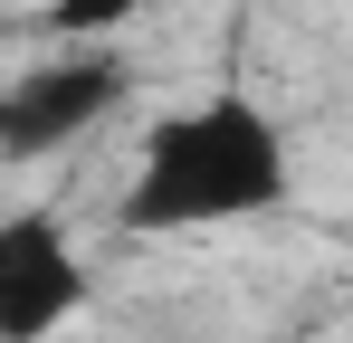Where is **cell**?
Returning a JSON list of instances; mask_svg holds the SVG:
<instances>
[{
    "instance_id": "1",
    "label": "cell",
    "mask_w": 353,
    "mask_h": 343,
    "mask_svg": "<svg viewBox=\"0 0 353 343\" xmlns=\"http://www.w3.org/2000/svg\"><path fill=\"white\" fill-rule=\"evenodd\" d=\"M296 200V153H287V124L239 96V86H210L172 105L143 153H134V181H124L115 220L134 238H191V229H239V220H268Z\"/></svg>"
},
{
    "instance_id": "2",
    "label": "cell",
    "mask_w": 353,
    "mask_h": 343,
    "mask_svg": "<svg viewBox=\"0 0 353 343\" xmlns=\"http://www.w3.org/2000/svg\"><path fill=\"white\" fill-rule=\"evenodd\" d=\"M124 86H134V67H124L105 39H58L48 67H29V76L0 96V143H10V163H48V153H67L77 134H96V124L124 105Z\"/></svg>"
},
{
    "instance_id": "3",
    "label": "cell",
    "mask_w": 353,
    "mask_h": 343,
    "mask_svg": "<svg viewBox=\"0 0 353 343\" xmlns=\"http://www.w3.org/2000/svg\"><path fill=\"white\" fill-rule=\"evenodd\" d=\"M77 305H86V258L67 248V229L48 210H10L0 220V334L48 343Z\"/></svg>"
},
{
    "instance_id": "4",
    "label": "cell",
    "mask_w": 353,
    "mask_h": 343,
    "mask_svg": "<svg viewBox=\"0 0 353 343\" xmlns=\"http://www.w3.org/2000/svg\"><path fill=\"white\" fill-rule=\"evenodd\" d=\"M134 10H153V0H39V29L48 39H115Z\"/></svg>"
}]
</instances>
